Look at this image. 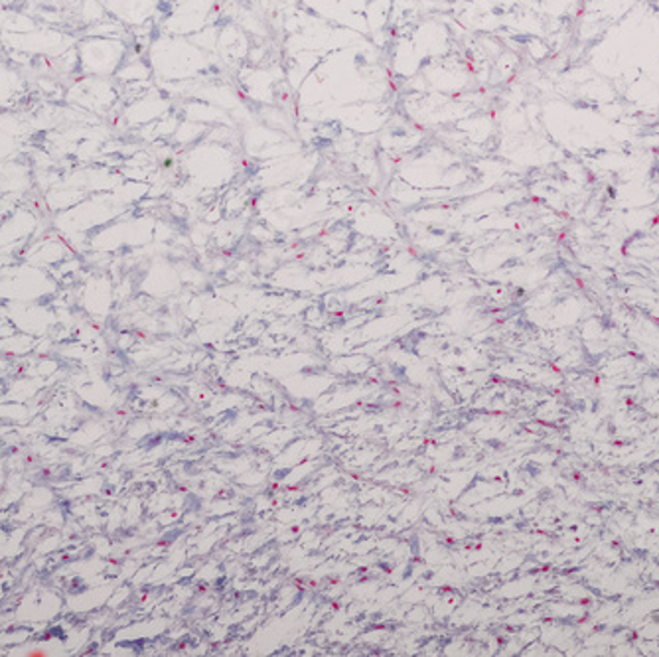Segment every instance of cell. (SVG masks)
Instances as JSON below:
<instances>
[{"instance_id": "obj_1", "label": "cell", "mask_w": 659, "mask_h": 657, "mask_svg": "<svg viewBox=\"0 0 659 657\" xmlns=\"http://www.w3.org/2000/svg\"><path fill=\"white\" fill-rule=\"evenodd\" d=\"M78 71L92 78H115L129 58V44L117 36L83 34L75 42Z\"/></svg>"}, {"instance_id": "obj_2", "label": "cell", "mask_w": 659, "mask_h": 657, "mask_svg": "<svg viewBox=\"0 0 659 657\" xmlns=\"http://www.w3.org/2000/svg\"><path fill=\"white\" fill-rule=\"evenodd\" d=\"M0 42L9 50L19 51L28 58H60L70 51L78 38L70 32L60 31L56 26H36L28 32H0Z\"/></svg>"}, {"instance_id": "obj_3", "label": "cell", "mask_w": 659, "mask_h": 657, "mask_svg": "<svg viewBox=\"0 0 659 657\" xmlns=\"http://www.w3.org/2000/svg\"><path fill=\"white\" fill-rule=\"evenodd\" d=\"M196 56H198L196 46L168 34L151 44L149 66L156 78L178 81L190 75L198 68L200 61L196 60Z\"/></svg>"}, {"instance_id": "obj_4", "label": "cell", "mask_w": 659, "mask_h": 657, "mask_svg": "<svg viewBox=\"0 0 659 657\" xmlns=\"http://www.w3.org/2000/svg\"><path fill=\"white\" fill-rule=\"evenodd\" d=\"M115 99H117V90L111 78L82 75L80 80L71 81L66 92V102L82 112H107L111 109Z\"/></svg>"}, {"instance_id": "obj_5", "label": "cell", "mask_w": 659, "mask_h": 657, "mask_svg": "<svg viewBox=\"0 0 659 657\" xmlns=\"http://www.w3.org/2000/svg\"><path fill=\"white\" fill-rule=\"evenodd\" d=\"M103 2L107 14L129 28H137L153 21L158 9V0H103Z\"/></svg>"}, {"instance_id": "obj_6", "label": "cell", "mask_w": 659, "mask_h": 657, "mask_svg": "<svg viewBox=\"0 0 659 657\" xmlns=\"http://www.w3.org/2000/svg\"><path fill=\"white\" fill-rule=\"evenodd\" d=\"M26 125L22 121L21 115H16L11 109L0 112V162L14 161Z\"/></svg>"}, {"instance_id": "obj_7", "label": "cell", "mask_w": 659, "mask_h": 657, "mask_svg": "<svg viewBox=\"0 0 659 657\" xmlns=\"http://www.w3.org/2000/svg\"><path fill=\"white\" fill-rule=\"evenodd\" d=\"M26 80L21 71L9 61H0V112L11 109L14 103L24 97Z\"/></svg>"}]
</instances>
